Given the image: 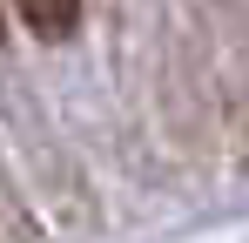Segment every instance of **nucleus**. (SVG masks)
<instances>
[{"label": "nucleus", "mask_w": 249, "mask_h": 243, "mask_svg": "<svg viewBox=\"0 0 249 243\" xmlns=\"http://www.w3.org/2000/svg\"><path fill=\"white\" fill-rule=\"evenodd\" d=\"M14 7H20V20L41 40H68L74 20H81V0H14Z\"/></svg>", "instance_id": "obj_1"}, {"label": "nucleus", "mask_w": 249, "mask_h": 243, "mask_svg": "<svg viewBox=\"0 0 249 243\" xmlns=\"http://www.w3.org/2000/svg\"><path fill=\"white\" fill-rule=\"evenodd\" d=\"M0 40H7V20H0Z\"/></svg>", "instance_id": "obj_2"}]
</instances>
